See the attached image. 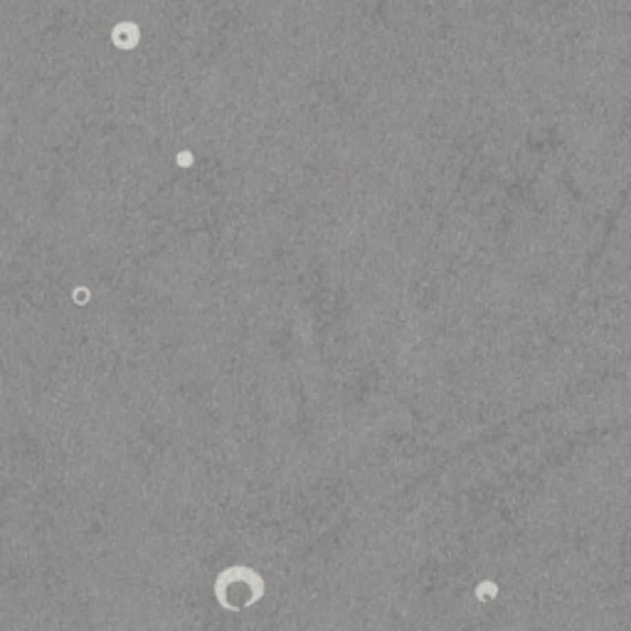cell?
<instances>
[{"mask_svg":"<svg viewBox=\"0 0 631 631\" xmlns=\"http://www.w3.org/2000/svg\"><path fill=\"white\" fill-rule=\"evenodd\" d=\"M74 301H77L79 306L86 304V301H89V289H84V286L74 289Z\"/></svg>","mask_w":631,"mask_h":631,"instance_id":"4","label":"cell"},{"mask_svg":"<svg viewBox=\"0 0 631 631\" xmlns=\"http://www.w3.org/2000/svg\"><path fill=\"white\" fill-rule=\"evenodd\" d=\"M214 597L227 612H244L264 597V580L254 569L235 565L222 569L214 580Z\"/></svg>","mask_w":631,"mask_h":631,"instance_id":"1","label":"cell"},{"mask_svg":"<svg viewBox=\"0 0 631 631\" xmlns=\"http://www.w3.org/2000/svg\"><path fill=\"white\" fill-rule=\"evenodd\" d=\"M192 161H195V158H192L190 151H181L178 156H175V163H178V168H190Z\"/></svg>","mask_w":631,"mask_h":631,"instance_id":"3","label":"cell"},{"mask_svg":"<svg viewBox=\"0 0 631 631\" xmlns=\"http://www.w3.org/2000/svg\"><path fill=\"white\" fill-rule=\"evenodd\" d=\"M111 39L118 50H134L138 45V39H141V30L134 23H118L111 30Z\"/></svg>","mask_w":631,"mask_h":631,"instance_id":"2","label":"cell"}]
</instances>
